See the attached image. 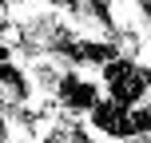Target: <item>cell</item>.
Listing matches in <instances>:
<instances>
[{
  "instance_id": "5b68a950",
  "label": "cell",
  "mask_w": 151,
  "mask_h": 143,
  "mask_svg": "<svg viewBox=\"0 0 151 143\" xmlns=\"http://www.w3.org/2000/svg\"><path fill=\"white\" fill-rule=\"evenodd\" d=\"M119 143H151V139H139V135H127V139H119Z\"/></svg>"
},
{
  "instance_id": "3957f363",
  "label": "cell",
  "mask_w": 151,
  "mask_h": 143,
  "mask_svg": "<svg viewBox=\"0 0 151 143\" xmlns=\"http://www.w3.org/2000/svg\"><path fill=\"white\" fill-rule=\"evenodd\" d=\"M127 135H139V139H151V107L147 103H135L123 111V127H119V139Z\"/></svg>"
},
{
  "instance_id": "7a4b0ae2",
  "label": "cell",
  "mask_w": 151,
  "mask_h": 143,
  "mask_svg": "<svg viewBox=\"0 0 151 143\" xmlns=\"http://www.w3.org/2000/svg\"><path fill=\"white\" fill-rule=\"evenodd\" d=\"M123 111H127V107H123V103H115L111 96H99L96 103H91V111H88V127L96 131V135H111V139H119Z\"/></svg>"
},
{
  "instance_id": "277c9868",
  "label": "cell",
  "mask_w": 151,
  "mask_h": 143,
  "mask_svg": "<svg viewBox=\"0 0 151 143\" xmlns=\"http://www.w3.org/2000/svg\"><path fill=\"white\" fill-rule=\"evenodd\" d=\"M8 127H12V119H8V111H0V135H8Z\"/></svg>"
},
{
  "instance_id": "8992f818",
  "label": "cell",
  "mask_w": 151,
  "mask_h": 143,
  "mask_svg": "<svg viewBox=\"0 0 151 143\" xmlns=\"http://www.w3.org/2000/svg\"><path fill=\"white\" fill-rule=\"evenodd\" d=\"M143 103H147V107H151V88H147V99H143Z\"/></svg>"
},
{
  "instance_id": "6da1fadb",
  "label": "cell",
  "mask_w": 151,
  "mask_h": 143,
  "mask_svg": "<svg viewBox=\"0 0 151 143\" xmlns=\"http://www.w3.org/2000/svg\"><path fill=\"white\" fill-rule=\"evenodd\" d=\"M52 96L60 99V107L68 115H88L91 103L99 99V83L91 80V75H80V68H64Z\"/></svg>"
}]
</instances>
